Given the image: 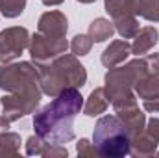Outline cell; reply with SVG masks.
<instances>
[{
  "instance_id": "d4e9b609",
  "label": "cell",
  "mask_w": 159,
  "mask_h": 158,
  "mask_svg": "<svg viewBox=\"0 0 159 158\" xmlns=\"http://www.w3.org/2000/svg\"><path fill=\"white\" fill-rule=\"evenodd\" d=\"M146 132L159 143V117H152L146 125Z\"/></svg>"
},
{
  "instance_id": "d6986e66",
  "label": "cell",
  "mask_w": 159,
  "mask_h": 158,
  "mask_svg": "<svg viewBox=\"0 0 159 158\" xmlns=\"http://www.w3.org/2000/svg\"><path fill=\"white\" fill-rule=\"evenodd\" d=\"M137 15L150 22H159V0H137Z\"/></svg>"
},
{
  "instance_id": "5b68a950",
  "label": "cell",
  "mask_w": 159,
  "mask_h": 158,
  "mask_svg": "<svg viewBox=\"0 0 159 158\" xmlns=\"http://www.w3.org/2000/svg\"><path fill=\"white\" fill-rule=\"evenodd\" d=\"M67 48H69L67 37H50V36H44L41 32L34 34L30 37V45H28L30 56L34 58L35 63L50 62V60L65 54Z\"/></svg>"
},
{
  "instance_id": "7a4b0ae2",
  "label": "cell",
  "mask_w": 159,
  "mask_h": 158,
  "mask_svg": "<svg viewBox=\"0 0 159 158\" xmlns=\"http://www.w3.org/2000/svg\"><path fill=\"white\" fill-rule=\"evenodd\" d=\"M93 143L100 156L107 158L126 156L131 149V138L119 116H104L96 121Z\"/></svg>"
},
{
  "instance_id": "6da1fadb",
  "label": "cell",
  "mask_w": 159,
  "mask_h": 158,
  "mask_svg": "<svg viewBox=\"0 0 159 158\" xmlns=\"http://www.w3.org/2000/svg\"><path fill=\"white\" fill-rule=\"evenodd\" d=\"M83 108V97L78 87H65L54 101L44 106L34 117L35 134L46 143H67L74 140L72 121Z\"/></svg>"
},
{
  "instance_id": "9c48e42d",
  "label": "cell",
  "mask_w": 159,
  "mask_h": 158,
  "mask_svg": "<svg viewBox=\"0 0 159 158\" xmlns=\"http://www.w3.org/2000/svg\"><path fill=\"white\" fill-rule=\"evenodd\" d=\"M131 54V45L126 39H117L111 41L109 47L102 52V65L111 69V67H117L120 63H124L128 60V56Z\"/></svg>"
},
{
  "instance_id": "e0dca14e",
  "label": "cell",
  "mask_w": 159,
  "mask_h": 158,
  "mask_svg": "<svg viewBox=\"0 0 159 158\" xmlns=\"http://www.w3.org/2000/svg\"><path fill=\"white\" fill-rule=\"evenodd\" d=\"M115 24V32H119L122 36V39H133L137 36V32L141 30L137 15H128V17H120L113 21Z\"/></svg>"
},
{
  "instance_id": "2e32d148",
  "label": "cell",
  "mask_w": 159,
  "mask_h": 158,
  "mask_svg": "<svg viewBox=\"0 0 159 158\" xmlns=\"http://www.w3.org/2000/svg\"><path fill=\"white\" fill-rule=\"evenodd\" d=\"M104 6L113 21L128 15H137V0H104Z\"/></svg>"
},
{
  "instance_id": "83f0119b",
  "label": "cell",
  "mask_w": 159,
  "mask_h": 158,
  "mask_svg": "<svg viewBox=\"0 0 159 158\" xmlns=\"http://www.w3.org/2000/svg\"><path fill=\"white\" fill-rule=\"evenodd\" d=\"M44 6H59V4H63L65 0H41Z\"/></svg>"
},
{
  "instance_id": "5bb4252c",
  "label": "cell",
  "mask_w": 159,
  "mask_h": 158,
  "mask_svg": "<svg viewBox=\"0 0 159 158\" xmlns=\"http://www.w3.org/2000/svg\"><path fill=\"white\" fill-rule=\"evenodd\" d=\"M135 95L143 101H150V99H157L159 97V75H144L143 78H139L133 86Z\"/></svg>"
},
{
  "instance_id": "f1b7e54d",
  "label": "cell",
  "mask_w": 159,
  "mask_h": 158,
  "mask_svg": "<svg viewBox=\"0 0 159 158\" xmlns=\"http://www.w3.org/2000/svg\"><path fill=\"white\" fill-rule=\"evenodd\" d=\"M76 2H80V4H93L94 0H76Z\"/></svg>"
},
{
  "instance_id": "9a60e30c",
  "label": "cell",
  "mask_w": 159,
  "mask_h": 158,
  "mask_svg": "<svg viewBox=\"0 0 159 158\" xmlns=\"http://www.w3.org/2000/svg\"><path fill=\"white\" fill-rule=\"evenodd\" d=\"M91 39L94 43H104V41L111 39L113 34H115V24L109 21V19H104V17H98L94 19L91 24H89V32Z\"/></svg>"
},
{
  "instance_id": "8fae6325",
  "label": "cell",
  "mask_w": 159,
  "mask_h": 158,
  "mask_svg": "<svg viewBox=\"0 0 159 158\" xmlns=\"http://www.w3.org/2000/svg\"><path fill=\"white\" fill-rule=\"evenodd\" d=\"M109 97L106 93V87H96L94 91H91V95L87 97L85 104H83V114L87 117H96L100 114H104L109 106Z\"/></svg>"
},
{
  "instance_id": "ffe728a7",
  "label": "cell",
  "mask_w": 159,
  "mask_h": 158,
  "mask_svg": "<svg viewBox=\"0 0 159 158\" xmlns=\"http://www.w3.org/2000/svg\"><path fill=\"white\" fill-rule=\"evenodd\" d=\"M93 43L94 41L91 39L89 34H78V36H74V39L70 41L69 48L72 50L74 56H87L91 52V48H93Z\"/></svg>"
},
{
  "instance_id": "30bf717a",
  "label": "cell",
  "mask_w": 159,
  "mask_h": 158,
  "mask_svg": "<svg viewBox=\"0 0 159 158\" xmlns=\"http://www.w3.org/2000/svg\"><path fill=\"white\" fill-rule=\"evenodd\" d=\"M159 41V32L157 28L154 26H144L137 32V36L133 37V43H131V54L135 56H144L148 54L154 45Z\"/></svg>"
},
{
  "instance_id": "4316f807",
  "label": "cell",
  "mask_w": 159,
  "mask_h": 158,
  "mask_svg": "<svg viewBox=\"0 0 159 158\" xmlns=\"http://www.w3.org/2000/svg\"><path fill=\"white\" fill-rule=\"evenodd\" d=\"M9 125H11V121L6 117V116H0V134L2 132H6L7 128H9Z\"/></svg>"
},
{
  "instance_id": "277c9868",
  "label": "cell",
  "mask_w": 159,
  "mask_h": 158,
  "mask_svg": "<svg viewBox=\"0 0 159 158\" xmlns=\"http://www.w3.org/2000/svg\"><path fill=\"white\" fill-rule=\"evenodd\" d=\"M144 75H148L144 58L137 56V60H131L129 63L122 65V67H111L106 75V93L109 97V101H115L122 95H128L133 91V86L139 78H143Z\"/></svg>"
},
{
  "instance_id": "603a6c76",
  "label": "cell",
  "mask_w": 159,
  "mask_h": 158,
  "mask_svg": "<svg viewBox=\"0 0 159 158\" xmlns=\"http://www.w3.org/2000/svg\"><path fill=\"white\" fill-rule=\"evenodd\" d=\"M76 151H78L80 156H98V149L94 147V143H91L85 138H81L76 143Z\"/></svg>"
},
{
  "instance_id": "8992f818",
  "label": "cell",
  "mask_w": 159,
  "mask_h": 158,
  "mask_svg": "<svg viewBox=\"0 0 159 158\" xmlns=\"http://www.w3.org/2000/svg\"><path fill=\"white\" fill-rule=\"evenodd\" d=\"M30 45V32L22 26H11L0 32V62L11 63Z\"/></svg>"
},
{
  "instance_id": "52a82bcc",
  "label": "cell",
  "mask_w": 159,
  "mask_h": 158,
  "mask_svg": "<svg viewBox=\"0 0 159 158\" xmlns=\"http://www.w3.org/2000/svg\"><path fill=\"white\" fill-rule=\"evenodd\" d=\"M50 63L56 67V71L59 73V77L65 82L67 87H81V86H85L87 71L78 62V56H74V54H61V56L50 60Z\"/></svg>"
},
{
  "instance_id": "484cf974",
  "label": "cell",
  "mask_w": 159,
  "mask_h": 158,
  "mask_svg": "<svg viewBox=\"0 0 159 158\" xmlns=\"http://www.w3.org/2000/svg\"><path fill=\"white\" fill-rule=\"evenodd\" d=\"M144 110H146V112H150V114H159V97H157V99L144 101Z\"/></svg>"
},
{
  "instance_id": "7402d4cb",
  "label": "cell",
  "mask_w": 159,
  "mask_h": 158,
  "mask_svg": "<svg viewBox=\"0 0 159 158\" xmlns=\"http://www.w3.org/2000/svg\"><path fill=\"white\" fill-rule=\"evenodd\" d=\"M44 145H46V141H44L41 136H37V134H35V136H30L28 141H26V155H30V156L41 155V156H43Z\"/></svg>"
},
{
  "instance_id": "ac0fdd59",
  "label": "cell",
  "mask_w": 159,
  "mask_h": 158,
  "mask_svg": "<svg viewBox=\"0 0 159 158\" xmlns=\"http://www.w3.org/2000/svg\"><path fill=\"white\" fill-rule=\"evenodd\" d=\"M20 151V136L17 132H2L0 134V158L17 156Z\"/></svg>"
},
{
  "instance_id": "cb8c5ba5",
  "label": "cell",
  "mask_w": 159,
  "mask_h": 158,
  "mask_svg": "<svg viewBox=\"0 0 159 158\" xmlns=\"http://www.w3.org/2000/svg\"><path fill=\"white\" fill-rule=\"evenodd\" d=\"M144 63L150 75H159V52L154 54H146L144 56Z\"/></svg>"
},
{
  "instance_id": "3957f363",
  "label": "cell",
  "mask_w": 159,
  "mask_h": 158,
  "mask_svg": "<svg viewBox=\"0 0 159 158\" xmlns=\"http://www.w3.org/2000/svg\"><path fill=\"white\" fill-rule=\"evenodd\" d=\"M0 87L7 93L41 101V86L37 67L28 62L0 65Z\"/></svg>"
},
{
  "instance_id": "7c38bea8",
  "label": "cell",
  "mask_w": 159,
  "mask_h": 158,
  "mask_svg": "<svg viewBox=\"0 0 159 158\" xmlns=\"http://www.w3.org/2000/svg\"><path fill=\"white\" fill-rule=\"evenodd\" d=\"M117 116H119V119L124 123V126H126L129 138H135L137 134H141V132L146 128V117H144V114L139 110V106H137V108H131V110H128V112L117 114Z\"/></svg>"
},
{
  "instance_id": "ba28073f",
  "label": "cell",
  "mask_w": 159,
  "mask_h": 158,
  "mask_svg": "<svg viewBox=\"0 0 159 158\" xmlns=\"http://www.w3.org/2000/svg\"><path fill=\"white\" fill-rule=\"evenodd\" d=\"M67 30H69L67 17L57 9L43 13L37 22V32L50 37H67Z\"/></svg>"
},
{
  "instance_id": "4fadbf2b",
  "label": "cell",
  "mask_w": 159,
  "mask_h": 158,
  "mask_svg": "<svg viewBox=\"0 0 159 158\" xmlns=\"http://www.w3.org/2000/svg\"><path fill=\"white\" fill-rule=\"evenodd\" d=\"M157 153V141L146 132V128L137 134L135 138H131V149H129V155L133 156H152Z\"/></svg>"
},
{
  "instance_id": "44dd1931",
  "label": "cell",
  "mask_w": 159,
  "mask_h": 158,
  "mask_svg": "<svg viewBox=\"0 0 159 158\" xmlns=\"http://www.w3.org/2000/svg\"><path fill=\"white\" fill-rule=\"evenodd\" d=\"M26 7V0H0V11L6 19H15L22 15Z\"/></svg>"
}]
</instances>
